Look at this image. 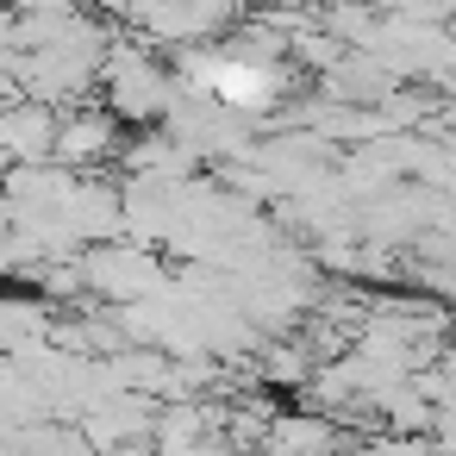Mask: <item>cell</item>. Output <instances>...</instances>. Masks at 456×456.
I'll list each match as a JSON object with an SVG mask.
<instances>
[{"instance_id": "6", "label": "cell", "mask_w": 456, "mask_h": 456, "mask_svg": "<svg viewBox=\"0 0 456 456\" xmlns=\"http://www.w3.org/2000/svg\"><path fill=\"white\" fill-rule=\"evenodd\" d=\"M13 169H20V157H13V151H7V138H0V182H7V175H13Z\"/></svg>"}, {"instance_id": "4", "label": "cell", "mask_w": 456, "mask_h": 456, "mask_svg": "<svg viewBox=\"0 0 456 456\" xmlns=\"http://www.w3.org/2000/svg\"><path fill=\"white\" fill-rule=\"evenodd\" d=\"M57 132H63V113L57 107H38V101H20L0 113V138H7V151L20 157V169H38L57 157Z\"/></svg>"}, {"instance_id": "5", "label": "cell", "mask_w": 456, "mask_h": 456, "mask_svg": "<svg viewBox=\"0 0 456 456\" xmlns=\"http://www.w3.org/2000/svg\"><path fill=\"white\" fill-rule=\"evenodd\" d=\"M263 456H338V419L300 406V412H281Z\"/></svg>"}, {"instance_id": "2", "label": "cell", "mask_w": 456, "mask_h": 456, "mask_svg": "<svg viewBox=\"0 0 456 456\" xmlns=\"http://www.w3.org/2000/svg\"><path fill=\"white\" fill-rule=\"evenodd\" d=\"M82 269H88V300H107V306H138L157 288H169L157 250L144 244H101L82 256Z\"/></svg>"}, {"instance_id": "3", "label": "cell", "mask_w": 456, "mask_h": 456, "mask_svg": "<svg viewBox=\"0 0 456 456\" xmlns=\"http://www.w3.org/2000/svg\"><path fill=\"white\" fill-rule=\"evenodd\" d=\"M107 157H119V119H113L107 107H69L51 163L69 169V175H94Z\"/></svg>"}, {"instance_id": "1", "label": "cell", "mask_w": 456, "mask_h": 456, "mask_svg": "<svg viewBox=\"0 0 456 456\" xmlns=\"http://www.w3.org/2000/svg\"><path fill=\"white\" fill-rule=\"evenodd\" d=\"M101 94H107V113H113L119 126H151V132H157V126H169V113H175L182 82H175V69H163V63L151 57V45L119 38V45L107 51Z\"/></svg>"}]
</instances>
